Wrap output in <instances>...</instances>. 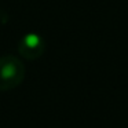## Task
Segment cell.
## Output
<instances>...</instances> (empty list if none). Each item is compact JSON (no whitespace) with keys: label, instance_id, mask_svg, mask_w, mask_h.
<instances>
[{"label":"cell","instance_id":"cell-1","mask_svg":"<svg viewBox=\"0 0 128 128\" xmlns=\"http://www.w3.org/2000/svg\"><path fill=\"white\" fill-rule=\"evenodd\" d=\"M24 77L25 68L17 56H0V91H8L18 87Z\"/></svg>","mask_w":128,"mask_h":128},{"label":"cell","instance_id":"cell-2","mask_svg":"<svg viewBox=\"0 0 128 128\" xmlns=\"http://www.w3.org/2000/svg\"><path fill=\"white\" fill-rule=\"evenodd\" d=\"M44 42L36 33H28L21 39L18 44V52L26 59H36L44 51Z\"/></svg>","mask_w":128,"mask_h":128}]
</instances>
